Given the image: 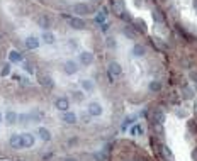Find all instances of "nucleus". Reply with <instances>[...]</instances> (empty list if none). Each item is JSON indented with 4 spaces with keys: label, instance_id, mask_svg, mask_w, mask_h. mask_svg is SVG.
Masks as SVG:
<instances>
[{
    "label": "nucleus",
    "instance_id": "f257e3e1",
    "mask_svg": "<svg viewBox=\"0 0 197 161\" xmlns=\"http://www.w3.org/2000/svg\"><path fill=\"white\" fill-rule=\"evenodd\" d=\"M165 122V114L161 109H153L151 110V124H161Z\"/></svg>",
    "mask_w": 197,
    "mask_h": 161
},
{
    "label": "nucleus",
    "instance_id": "f03ea898",
    "mask_svg": "<svg viewBox=\"0 0 197 161\" xmlns=\"http://www.w3.org/2000/svg\"><path fill=\"white\" fill-rule=\"evenodd\" d=\"M54 107H56L58 110H61V112H66V110L70 109V102L66 97H60L54 100Z\"/></svg>",
    "mask_w": 197,
    "mask_h": 161
},
{
    "label": "nucleus",
    "instance_id": "7ed1b4c3",
    "mask_svg": "<svg viewBox=\"0 0 197 161\" xmlns=\"http://www.w3.org/2000/svg\"><path fill=\"white\" fill-rule=\"evenodd\" d=\"M90 7L87 5V3H75L73 5V14H77V15H87V14H90Z\"/></svg>",
    "mask_w": 197,
    "mask_h": 161
},
{
    "label": "nucleus",
    "instance_id": "20e7f679",
    "mask_svg": "<svg viewBox=\"0 0 197 161\" xmlns=\"http://www.w3.org/2000/svg\"><path fill=\"white\" fill-rule=\"evenodd\" d=\"M100 114H102V105H100L99 102H90L89 104V115H92V117H99Z\"/></svg>",
    "mask_w": 197,
    "mask_h": 161
},
{
    "label": "nucleus",
    "instance_id": "39448f33",
    "mask_svg": "<svg viewBox=\"0 0 197 161\" xmlns=\"http://www.w3.org/2000/svg\"><path fill=\"white\" fill-rule=\"evenodd\" d=\"M68 24H70L73 29H77V31L85 29V20L80 19V17H68Z\"/></svg>",
    "mask_w": 197,
    "mask_h": 161
},
{
    "label": "nucleus",
    "instance_id": "423d86ee",
    "mask_svg": "<svg viewBox=\"0 0 197 161\" xmlns=\"http://www.w3.org/2000/svg\"><path fill=\"white\" fill-rule=\"evenodd\" d=\"M80 63L85 65V66H90L94 63V55L90 51H82L80 53Z\"/></svg>",
    "mask_w": 197,
    "mask_h": 161
},
{
    "label": "nucleus",
    "instance_id": "0eeeda50",
    "mask_svg": "<svg viewBox=\"0 0 197 161\" xmlns=\"http://www.w3.org/2000/svg\"><path fill=\"white\" fill-rule=\"evenodd\" d=\"M9 144L14 148V149L22 148V134H12L10 139H9Z\"/></svg>",
    "mask_w": 197,
    "mask_h": 161
},
{
    "label": "nucleus",
    "instance_id": "6e6552de",
    "mask_svg": "<svg viewBox=\"0 0 197 161\" xmlns=\"http://www.w3.org/2000/svg\"><path fill=\"white\" fill-rule=\"evenodd\" d=\"M112 12H114L116 15H119L121 17V14H123V12L126 10L124 9V3H123V0H112Z\"/></svg>",
    "mask_w": 197,
    "mask_h": 161
},
{
    "label": "nucleus",
    "instance_id": "1a4fd4ad",
    "mask_svg": "<svg viewBox=\"0 0 197 161\" xmlns=\"http://www.w3.org/2000/svg\"><path fill=\"white\" fill-rule=\"evenodd\" d=\"M63 68H65V73H66V75H75V73L78 71L77 63H75V61H72V60H68V61H66V63H65V66H63Z\"/></svg>",
    "mask_w": 197,
    "mask_h": 161
},
{
    "label": "nucleus",
    "instance_id": "9d476101",
    "mask_svg": "<svg viewBox=\"0 0 197 161\" xmlns=\"http://www.w3.org/2000/svg\"><path fill=\"white\" fill-rule=\"evenodd\" d=\"M109 73H111L112 76H119L121 73H123V68H121V65L117 63V61H112V63L109 65Z\"/></svg>",
    "mask_w": 197,
    "mask_h": 161
},
{
    "label": "nucleus",
    "instance_id": "9b49d317",
    "mask_svg": "<svg viewBox=\"0 0 197 161\" xmlns=\"http://www.w3.org/2000/svg\"><path fill=\"white\" fill-rule=\"evenodd\" d=\"M31 146H34V136L31 132L22 134V148H31Z\"/></svg>",
    "mask_w": 197,
    "mask_h": 161
},
{
    "label": "nucleus",
    "instance_id": "f8f14e48",
    "mask_svg": "<svg viewBox=\"0 0 197 161\" xmlns=\"http://www.w3.org/2000/svg\"><path fill=\"white\" fill-rule=\"evenodd\" d=\"M41 39H43L46 44H54V41H56V36H54L53 32H49V31H43V36H41Z\"/></svg>",
    "mask_w": 197,
    "mask_h": 161
},
{
    "label": "nucleus",
    "instance_id": "ddd939ff",
    "mask_svg": "<svg viewBox=\"0 0 197 161\" xmlns=\"http://www.w3.org/2000/svg\"><path fill=\"white\" fill-rule=\"evenodd\" d=\"M26 48H27V49H36V48H39V39L34 38V36H29V38L26 39Z\"/></svg>",
    "mask_w": 197,
    "mask_h": 161
},
{
    "label": "nucleus",
    "instance_id": "4468645a",
    "mask_svg": "<svg viewBox=\"0 0 197 161\" xmlns=\"http://www.w3.org/2000/svg\"><path fill=\"white\" fill-rule=\"evenodd\" d=\"M37 134H39V138L43 139L44 143L51 141V132H49L48 129H44V127H39V129H37Z\"/></svg>",
    "mask_w": 197,
    "mask_h": 161
},
{
    "label": "nucleus",
    "instance_id": "2eb2a0df",
    "mask_svg": "<svg viewBox=\"0 0 197 161\" xmlns=\"http://www.w3.org/2000/svg\"><path fill=\"white\" fill-rule=\"evenodd\" d=\"M37 24H39V27L48 29L49 26H51V20H49L48 15H41V17H37Z\"/></svg>",
    "mask_w": 197,
    "mask_h": 161
},
{
    "label": "nucleus",
    "instance_id": "dca6fc26",
    "mask_svg": "<svg viewBox=\"0 0 197 161\" xmlns=\"http://www.w3.org/2000/svg\"><path fill=\"white\" fill-rule=\"evenodd\" d=\"M133 55L134 56H145L146 55V48L143 46V44H134V48H133Z\"/></svg>",
    "mask_w": 197,
    "mask_h": 161
},
{
    "label": "nucleus",
    "instance_id": "f3484780",
    "mask_svg": "<svg viewBox=\"0 0 197 161\" xmlns=\"http://www.w3.org/2000/svg\"><path fill=\"white\" fill-rule=\"evenodd\" d=\"M17 117H19V115L15 114V112L9 110V112L5 114V122L9 124V126H12V124H15V122H17Z\"/></svg>",
    "mask_w": 197,
    "mask_h": 161
},
{
    "label": "nucleus",
    "instance_id": "a211bd4d",
    "mask_svg": "<svg viewBox=\"0 0 197 161\" xmlns=\"http://www.w3.org/2000/svg\"><path fill=\"white\" fill-rule=\"evenodd\" d=\"M63 122L75 124V122H77V115H75L73 112H65V114H63Z\"/></svg>",
    "mask_w": 197,
    "mask_h": 161
},
{
    "label": "nucleus",
    "instance_id": "6ab92c4d",
    "mask_svg": "<svg viewBox=\"0 0 197 161\" xmlns=\"http://www.w3.org/2000/svg\"><path fill=\"white\" fill-rule=\"evenodd\" d=\"M41 85L46 86V88H53V86H54V83H53V78L49 76V75L41 76Z\"/></svg>",
    "mask_w": 197,
    "mask_h": 161
},
{
    "label": "nucleus",
    "instance_id": "aec40b11",
    "mask_svg": "<svg viewBox=\"0 0 197 161\" xmlns=\"http://www.w3.org/2000/svg\"><path fill=\"white\" fill-rule=\"evenodd\" d=\"M153 20L155 22H158V24H161L163 20H165V17H163V14H161V10L160 9H153Z\"/></svg>",
    "mask_w": 197,
    "mask_h": 161
},
{
    "label": "nucleus",
    "instance_id": "412c9836",
    "mask_svg": "<svg viewBox=\"0 0 197 161\" xmlns=\"http://www.w3.org/2000/svg\"><path fill=\"white\" fill-rule=\"evenodd\" d=\"M148 88H150V92H155V93H158V92L161 90V83H160V81H156V80H153V81H150Z\"/></svg>",
    "mask_w": 197,
    "mask_h": 161
},
{
    "label": "nucleus",
    "instance_id": "4be33fe9",
    "mask_svg": "<svg viewBox=\"0 0 197 161\" xmlns=\"http://www.w3.org/2000/svg\"><path fill=\"white\" fill-rule=\"evenodd\" d=\"M133 22H134V29H136V31H140V32H146V24H145V20L136 19V20H133Z\"/></svg>",
    "mask_w": 197,
    "mask_h": 161
},
{
    "label": "nucleus",
    "instance_id": "5701e85b",
    "mask_svg": "<svg viewBox=\"0 0 197 161\" xmlns=\"http://www.w3.org/2000/svg\"><path fill=\"white\" fill-rule=\"evenodd\" d=\"M123 34L126 36V38H129V39H136V32L133 31V27H129V26H126L123 29Z\"/></svg>",
    "mask_w": 197,
    "mask_h": 161
},
{
    "label": "nucleus",
    "instance_id": "b1692460",
    "mask_svg": "<svg viewBox=\"0 0 197 161\" xmlns=\"http://www.w3.org/2000/svg\"><path fill=\"white\" fill-rule=\"evenodd\" d=\"M29 117H31V121H34V122H41L43 112H41V110H32V112L29 114Z\"/></svg>",
    "mask_w": 197,
    "mask_h": 161
},
{
    "label": "nucleus",
    "instance_id": "393cba45",
    "mask_svg": "<svg viewBox=\"0 0 197 161\" xmlns=\"http://www.w3.org/2000/svg\"><path fill=\"white\" fill-rule=\"evenodd\" d=\"M9 60L12 61V63H17V61H22V55H20L19 51H10Z\"/></svg>",
    "mask_w": 197,
    "mask_h": 161
},
{
    "label": "nucleus",
    "instance_id": "a878e982",
    "mask_svg": "<svg viewBox=\"0 0 197 161\" xmlns=\"http://www.w3.org/2000/svg\"><path fill=\"white\" fill-rule=\"evenodd\" d=\"M82 88L85 90V92H92L95 86H94V83H92L90 80H83V81H82Z\"/></svg>",
    "mask_w": 197,
    "mask_h": 161
},
{
    "label": "nucleus",
    "instance_id": "bb28decb",
    "mask_svg": "<svg viewBox=\"0 0 197 161\" xmlns=\"http://www.w3.org/2000/svg\"><path fill=\"white\" fill-rule=\"evenodd\" d=\"M182 90H183V97H185V98H192V97H194V92L190 90V86L183 85V86H182Z\"/></svg>",
    "mask_w": 197,
    "mask_h": 161
},
{
    "label": "nucleus",
    "instance_id": "cd10ccee",
    "mask_svg": "<svg viewBox=\"0 0 197 161\" xmlns=\"http://www.w3.org/2000/svg\"><path fill=\"white\" fill-rule=\"evenodd\" d=\"M17 121L26 126V124H29V121H31V117H29V114H22V115H19V117H17Z\"/></svg>",
    "mask_w": 197,
    "mask_h": 161
},
{
    "label": "nucleus",
    "instance_id": "c85d7f7f",
    "mask_svg": "<svg viewBox=\"0 0 197 161\" xmlns=\"http://www.w3.org/2000/svg\"><path fill=\"white\" fill-rule=\"evenodd\" d=\"M161 151H163V154H165V156H167V158H168L170 161L173 159V154H172L170 148H167V146H161Z\"/></svg>",
    "mask_w": 197,
    "mask_h": 161
},
{
    "label": "nucleus",
    "instance_id": "c756f323",
    "mask_svg": "<svg viewBox=\"0 0 197 161\" xmlns=\"http://www.w3.org/2000/svg\"><path fill=\"white\" fill-rule=\"evenodd\" d=\"M9 73H10V65L7 63V65H3V66H2V70H0V75H2V76H7Z\"/></svg>",
    "mask_w": 197,
    "mask_h": 161
},
{
    "label": "nucleus",
    "instance_id": "7c9ffc66",
    "mask_svg": "<svg viewBox=\"0 0 197 161\" xmlns=\"http://www.w3.org/2000/svg\"><path fill=\"white\" fill-rule=\"evenodd\" d=\"M104 20H106V12H100L97 17H95V22H97V24H104Z\"/></svg>",
    "mask_w": 197,
    "mask_h": 161
},
{
    "label": "nucleus",
    "instance_id": "2f4dec72",
    "mask_svg": "<svg viewBox=\"0 0 197 161\" xmlns=\"http://www.w3.org/2000/svg\"><path fill=\"white\" fill-rule=\"evenodd\" d=\"M121 19L128 20V22H131V20H133V19H131V15H129V12H128V10H124L123 14H121Z\"/></svg>",
    "mask_w": 197,
    "mask_h": 161
},
{
    "label": "nucleus",
    "instance_id": "473e14b6",
    "mask_svg": "<svg viewBox=\"0 0 197 161\" xmlns=\"http://www.w3.org/2000/svg\"><path fill=\"white\" fill-rule=\"evenodd\" d=\"M116 39L114 38H107V48H116Z\"/></svg>",
    "mask_w": 197,
    "mask_h": 161
},
{
    "label": "nucleus",
    "instance_id": "72a5a7b5",
    "mask_svg": "<svg viewBox=\"0 0 197 161\" xmlns=\"http://www.w3.org/2000/svg\"><path fill=\"white\" fill-rule=\"evenodd\" d=\"M136 161H150V158H148V156H145V154H138Z\"/></svg>",
    "mask_w": 197,
    "mask_h": 161
},
{
    "label": "nucleus",
    "instance_id": "f704fd0d",
    "mask_svg": "<svg viewBox=\"0 0 197 161\" xmlns=\"http://www.w3.org/2000/svg\"><path fill=\"white\" fill-rule=\"evenodd\" d=\"M73 95H75V100H77V102H82V98H83V93H80V92H75Z\"/></svg>",
    "mask_w": 197,
    "mask_h": 161
},
{
    "label": "nucleus",
    "instance_id": "c9c22d12",
    "mask_svg": "<svg viewBox=\"0 0 197 161\" xmlns=\"http://www.w3.org/2000/svg\"><path fill=\"white\" fill-rule=\"evenodd\" d=\"M26 71H27V73H32V71H34V70H32V65L26 63Z\"/></svg>",
    "mask_w": 197,
    "mask_h": 161
},
{
    "label": "nucleus",
    "instance_id": "e433bc0d",
    "mask_svg": "<svg viewBox=\"0 0 197 161\" xmlns=\"http://www.w3.org/2000/svg\"><path fill=\"white\" fill-rule=\"evenodd\" d=\"M190 78L194 80V83H197V71H192L190 73Z\"/></svg>",
    "mask_w": 197,
    "mask_h": 161
},
{
    "label": "nucleus",
    "instance_id": "4c0bfd02",
    "mask_svg": "<svg viewBox=\"0 0 197 161\" xmlns=\"http://www.w3.org/2000/svg\"><path fill=\"white\" fill-rule=\"evenodd\" d=\"M192 158H194V159L197 161V149H194V151H192Z\"/></svg>",
    "mask_w": 197,
    "mask_h": 161
},
{
    "label": "nucleus",
    "instance_id": "58836bf2",
    "mask_svg": "<svg viewBox=\"0 0 197 161\" xmlns=\"http://www.w3.org/2000/svg\"><path fill=\"white\" fill-rule=\"evenodd\" d=\"M107 29H109V26H107L106 22H104V24H102V31H107Z\"/></svg>",
    "mask_w": 197,
    "mask_h": 161
},
{
    "label": "nucleus",
    "instance_id": "ea45409f",
    "mask_svg": "<svg viewBox=\"0 0 197 161\" xmlns=\"http://www.w3.org/2000/svg\"><path fill=\"white\" fill-rule=\"evenodd\" d=\"M65 161H77V159H75V158H66Z\"/></svg>",
    "mask_w": 197,
    "mask_h": 161
},
{
    "label": "nucleus",
    "instance_id": "a19ab883",
    "mask_svg": "<svg viewBox=\"0 0 197 161\" xmlns=\"http://www.w3.org/2000/svg\"><path fill=\"white\" fill-rule=\"evenodd\" d=\"M194 110H195V112H197V104H195V109H194Z\"/></svg>",
    "mask_w": 197,
    "mask_h": 161
},
{
    "label": "nucleus",
    "instance_id": "79ce46f5",
    "mask_svg": "<svg viewBox=\"0 0 197 161\" xmlns=\"http://www.w3.org/2000/svg\"><path fill=\"white\" fill-rule=\"evenodd\" d=\"M0 121H2V114H0Z\"/></svg>",
    "mask_w": 197,
    "mask_h": 161
},
{
    "label": "nucleus",
    "instance_id": "37998d69",
    "mask_svg": "<svg viewBox=\"0 0 197 161\" xmlns=\"http://www.w3.org/2000/svg\"><path fill=\"white\" fill-rule=\"evenodd\" d=\"M126 161H129V159H126Z\"/></svg>",
    "mask_w": 197,
    "mask_h": 161
},
{
    "label": "nucleus",
    "instance_id": "c03bdc74",
    "mask_svg": "<svg viewBox=\"0 0 197 161\" xmlns=\"http://www.w3.org/2000/svg\"><path fill=\"white\" fill-rule=\"evenodd\" d=\"M172 161H173V159H172Z\"/></svg>",
    "mask_w": 197,
    "mask_h": 161
}]
</instances>
